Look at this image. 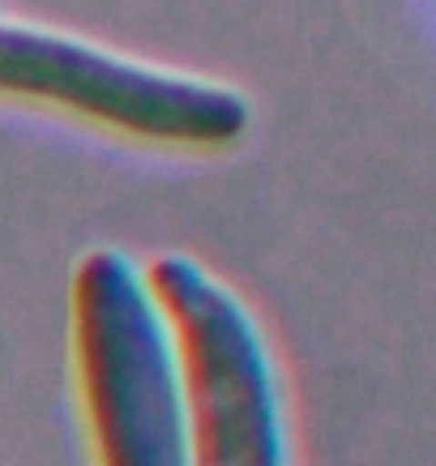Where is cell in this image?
Wrapping results in <instances>:
<instances>
[{"instance_id":"6da1fadb","label":"cell","mask_w":436,"mask_h":466,"mask_svg":"<svg viewBox=\"0 0 436 466\" xmlns=\"http://www.w3.org/2000/svg\"><path fill=\"white\" fill-rule=\"evenodd\" d=\"M73 351L99 466H193L180 342L150 274L120 248L73 269Z\"/></svg>"},{"instance_id":"7a4b0ae2","label":"cell","mask_w":436,"mask_h":466,"mask_svg":"<svg viewBox=\"0 0 436 466\" xmlns=\"http://www.w3.org/2000/svg\"><path fill=\"white\" fill-rule=\"evenodd\" d=\"M0 99L47 103L125 137L180 150H227L253 125V107L236 86L17 22H0Z\"/></svg>"},{"instance_id":"3957f363","label":"cell","mask_w":436,"mask_h":466,"mask_svg":"<svg viewBox=\"0 0 436 466\" xmlns=\"http://www.w3.org/2000/svg\"><path fill=\"white\" fill-rule=\"evenodd\" d=\"M193 402V466H287L279 368L248 304L198 257L150 261Z\"/></svg>"}]
</instances>
